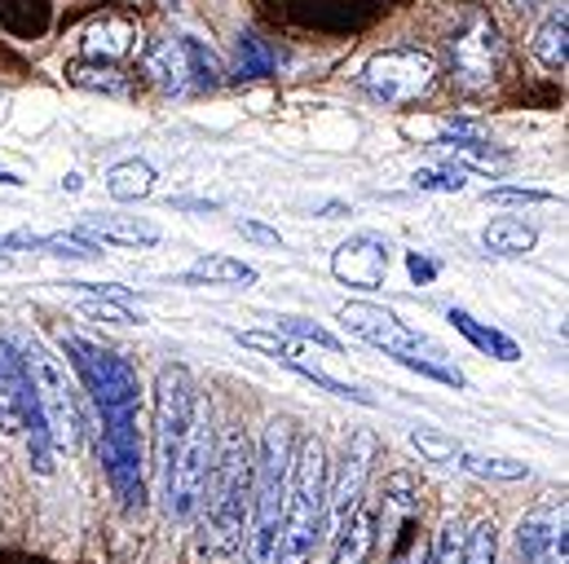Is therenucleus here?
Here are the masks:
<instances>
[{
  "label": "nucleus",
  "instance_id": "obj_30",
  "mask_svg": "<svg viewBox=\"0 0 569 564\" xmlns=\"http://www.w3.org/2000/svg\"><path fill=\"white\" fill-rule=\"evenodd\" d=\"M274 335H283V340H305V344H318V349H327V353H340L345 344L327 331V326H318V322H309V318H274Z\"/></svg>",
  "mask_w": 569,
  "mask_h": 564
},
{
  "label": "nucleus",
  "instance_id": "obj_27",
  "mask_svg": "<svg viewBox=\"0 0 569 564\" xmlns=\"http://www.w3.org/2000/svg\"><path fill=\"white\" fill-rule=\"evenodd\" d=\"M67 80L80 84V89L111 93V98H129V93H133V75H124V71L111 67V62H71V67H67Z\"/></svg>",
  "mask_w": 569,
  "mask_h": 564
},
{
  "label": "nucleus",
  "instance_id": "obj_23",
  "mask_svg": "<svg viewBox=\"0 0 569 564\" xmlns=\"http://www.w3.org/2000/svg\"><path fill=\"white\" fill-rule=\"evenodd\" d=\"M450 322H455V331H459L468 344H477L486 357H499V362H517V357H521V349H517V340H512V335H503V331H495V326L477 322L468 309H450Z\"/></svg>",
  "mask_w": 569,
  "mask_h": 564
},
{
  "label": "nucleus",
  "instance_id": "obj_38",
  "mask_svg": "<svg viewBox=\"0 0 569 564\" xmlns=\"http://www.w3.org/2000/svg\"><path fill=\"white\" fill-rule=\"evenodd\" d=\"M432 564H463V525L450 516L432 538Z\"/></svg>",
  "mask_w": 569,
  "mask_h": 564
},
{
  "label": "nucleus",
  "instance_id": "obj_4",
  "mask_svg": "<svg viewBox=\"0 0 569 564\" xmlns=\"http://www.w3.org/2000/svg\"><path fill=\"white\" fill-rule=\"evenodd\" d=\"M340 322H345L358 340H367V344L385 349L389 357H398L402 366L420 371V375L437 380V384L468 389L463 371H459V366H450V362H446V353H441L432 340H425L420 331H411L398 313H389V309H380V304H367V300H349V304H340Z\"/></svg>",
  "mask_w": 569,
  "mask_h": 564
},
{
  "label": "nucleus",
  "instance_id": "obj_5",
  "mask_svg": "<svg viewBox=\"0 0 569 564\" xmlns=\"http://www.w3.org/2000/svg\"><path fill=\"white\" fill-rule=\"evenodd\" d=\"M4 344L18 353V362L27 371V389H31V402L44 420L49 441H53V454L58 450L71 454L80 445V406H76V389L67 380V366L36 335H9Z\"/></svg>",
  "mask_w": 569,
  "mask_h": 564
},
{
  "label": "nucleus",
  "instance_id": "obj_46",
  "mask_svg": "<svg viewBox=\"0 0 569 564\" xmlns=\"http://www.w3.org/2000/svg\"><path fill=\"white\" fill-rule=\"evenodd\" d=\"M172 208H177V212H217L212 199H172Z\"/></svg>",
  "mask_w": 569,
  "mask_h": 564
},
{
  "label": "nucleus",
  "instance_id": "obj_45",
  "mask_svg": "<svg viewBox=\"0 0 569 564\" xmlns=\"http://www.w3.org/2000/svg\"><path fill=\"white\" fill-rule=\"evenodd\" d=\"M0 252H40V234H0Z\"/></svg>",
  "mask_w": 569,
  "mask_h": 564
},
{
  "label": "nucleus",
  "instance_id": "obj_29",
  "mask_svg": "<svg viewBox=\"0 0 569 564\" xmlns=\"http://www.w3.org/2000/svg\"><path fill=\"white\" fill-rule=\"evenodd\" d=\"M459 467L472 472V476H481V481H521V476L530 472L526 463H512V459H486V454H472V450L459 454Z\"/></svg>",
  "mask_w": 569,
  "mask_h": 564
},
{
  "label": "nucleus",
  "instance_id": "obj_10",
  "mask_svg": "<svg viewBox=\"0 0 569 564\" xmlns=\"http://www.w3.org/2000/svg\"><path fill=\"white\" fill-rule=\"evenodd\" d=\"M446 49H450V75L463 93H481V89L495 84L499 62H503V40H499V27L486 9L468 4L463 22L446 40Z\"/></svg>",
  "mask_w": 569,
  "mask_h": 564
},
{
  "label": "nucleus",
  "instance_id": "obj_19",
  "mask_svg": "<svg viewBox=\"0 0 569 564\" xmlns=\"http://www.w3.org/2000/svg\"><path fill=\"white\" fill-rule=\"evenodd\" d=\"M138 49V27L129 22V18H98L89 31H84V53H89V62H120V58H129Z\"/></svg>",
  "mask_w": 569,
  "mask_h": 564
},
{
  "label": "nucleus",
  "instance_id": "obj_11",
  "mask_svg": "<svg viewBox=\"0 0 569 564\" xmlns=\"http://www.w3.org/2000/svg\"><path fill=\"white\" fill-rule=\"evenodd\" d=\"M98 459L102 472L120 498L124 512L142 516L146 512V476H142V432L133 415H102V436H98Z\"/></svg>",
  "mask_w": 569,
  "mask_h": 564
},
{
  "label": "nucleus",
  "instance_id": "obj_13",
  "mask_svg": "<svg viewBox=\"0 0 569 564\" xmlns=\"http://www.w3.org/2000/svg\"><path fill=\"white\" fill-rule=\"evenodd\" d=\"M376 454H380V436L371 427H358L345 445V459H340V476L336 485H327V516H331V530L340 534L349 525V516L367 503V481H371V467H376Z\"/></svg>",
  "mask_w": 569,
  "mask_h": 564
},
{
  "label": "nucleus",
  "instance_id": "obj_43",
  "mask_svg": "<svg viewBox=\"0 0 569 564\" xmlns=\"http://www.w3.org/2000/svg\"><path fill=\"white\" fill-rule=\"evenodd\" d=\"M239 234L252 239V243H261V248H283V234L270 230V225H261V221H239Z\"/></svg>",
  "mask_w": 569,
  "mask_h": 564
},
{
  "label": "nucleus",
  "instance_id": "obj_18",
  "mask_svg": "<svg viewBox=\"0 0 569 564\" xmlns=\"http://www.w3.org/2000/svg\"><path fill=\"white\" fill-rule=\"evenodd\" d=\"M84 243H116V248H154L159 243V230L150 221H138V216H93L76 230Z\"/></svg>",
  "mask_w": 569,
  "mask_h": 564
},
{
  "label": "nucleus",
  "instance_id": "obj_44",
  "mask_svg": "<svg viewBox=\"0 0 569 564\" xmlns=\"http://www.w3.org/2000/svg\"><path fill=\"white\" fill-rule=\"evenodd\" d=\"M407 274H411V282L428 286V282L437 279V261H428V256H420V252H411V256H407Z\"/></svg>",
  "mask_w": 569,
  "mask_h": 564
},
{
  "label": "nucleus",
  "instance_id": "obj_47",
  "mask_svg": "<svg viewBox=\"0 0 569 564\" xmlns=\"http://www.w3.org/2000/svg\"><path fill=\"white\" fill-rule=\"evenodd\" d=\"M345 212H349L345 203H327V208H322V216H327V221H331V216H345Z\"/></svg>",
  "mask_w": 569,
  "mask_h": 564
},
{
  "label": "nucleus",
  "instance_id": "obj_25",
  "mask_svg": "<svg viewBox=\"0 0 569 564\" xmlns=\"http://www.w3.org/2000/svg\"><path fill=\"white\" fill-rule=\"evenodd\" d=\"M186 286H248V282H257V270L252 265H243V261H234V256H199L186 274H181Z\"/></svg>",
  "mask_w": 569,
  "mask_h": 564
},
{
  "label": "nucleus",
  "instance_id": "obj_32",
  "mask_svg": "<svg viewBox=\"0 0 569 564\" xmlns=\"http://www.w3.org/2000/svg\"><path fill=\"white\" fill-rule=\"evenodd\" d=\"M463 564H499V530H495V521H477L463 534Z\"/></svg>",
  "mask_w": 569,
  "mask_h": 564
},
{
  "label": "nucleus",
  "instance_id": "obj_9",
  "mask_svg": "<svg viewBox=\"0 0 569 564\" xmlns=\"http://www.w3.org/2000/svg\"><path fill=\"white\" fill-rule=\"evenodd\" d=\"M358 84H362V93H371L385 107H411V102H420V98L432 93V84H437V58L428 49H411V44L385 49V53H376L362 67Z\"/></svg>",
  "mask_w": 569,
  "mask_h": 564
},
{
  "label": "nucleus",
  "instance_id": "obj_26",
  "mask_svg": "<svg viewBox=\"0 0 569 564\" xmlns=\"http://www.w3.org/2000/svg\"><path fill=\"white\" fill-rule=\"evenodd\" d=\"M107 194L116 203H138V199H150L154 194V168L146 159H124L107 172Z\"/></svg>",
  "mask_w": 569,
  "mask_h": 564
},
{
  "label": "nucleus",
  "instance_id": "obj_40",
  "mask_svg": "<svg viewBox=\"0 0 569 564\" xmlns=\"http://www.w3.org/2000/svg\"><path fill=\"white\" fill-rule=\"evenodd\" d=\"M411 181H416V190H463V168H459V163H455V168H441V172L420 168Z\"/></svg>",
  "mask_w": 569,
  "mask_h": 564
},
{
  "label": "nucleus",
  "instance_id": "obj_2",
  "mask_svg": "<svg viewBox=\"0 0 569 564\" xmlns=\"http://www.w3.org/2000/svg\"><path fill=\"white\" fill-rule=\"evenodd\" d=\"M327 485H331V463L318 436L296 441L291 459V481H287L283 525H279V556L274 564H309L322 530H327Z\"/></svg>",
  "mask_w": 569,
  "mask_h": 564
},
{
  "label": "nucleus",
  "instance_id": "obj_35",
  "mask_svg": "<svg viewBox=\"0 0 569 564\" xmlns=\"http://www.w3.org/2000/svg\"><path fill=\"white\" fill-rule=\"evenodd\" d=\"M40 252H49L58 261H98L102 256V248L84 243L80 234H49V239H40Z\"/></svg>",
  "mask_w": 569,
  "mask_h": 564
},
{
  "label": "nucleus",
  "instance_id": "obj_1",
  "mask_svg": "<svg viewBox=\"0 0 569 564\" xmlns=\"http://www.w3.org/2000/svg\"><path fill=\"white\" fill-rule=\"evenodd\" d=\"M252 481H257V445L234 423L221 432L212 472L199 498V552L208 561H230L243 547V525L252 516Z\"/></svg>",
  "mask_w": 569,
  "mask_h": 564
},
{
  "label": "nucleus",
  "instance_id": "obj_15",
  "mask_svg": "<svg viewBox=\"0 0 569 564\" xmlns=\"http://www.w3.org/2000/svg\"><path fill=\"white\" fill-rule=\"evenodd\" d=\"M331 274L345 282V286H362V291L385 286L389 243L380 234H353V239H345L336 248V256H331Z\"/></svg>",
  "mask_w": 569,
  "mask_h": 564
},
{
  "label": "nucleus",
  "instance_id": "obj_28",
  "mask_svg": "<svg viewBox=\"0 0 569 564\" xmlns=\"http://www.w3.org/2000/svg\"><path fill=\"white\" fill-rule=\"evenodd\" d=\"M437 145H446L463 172L468 168H477V172H508L512 168V150H495L486 141H437Z\"/></svg>",
  "mask_w": 569,
  "mask_h": 564
},
{
  "label": "nucleus",
  "instance_id": "obj_31",
  "mask_svg": "<svg viewBox=\"0 0 569 564\" xmlns=\"http://www.w3.org/2000/svg\"><path fill=\"white\" fill-rule=\"evenodd\" d=\"M27 459H31V467H36L40 476H53V441H49V432H44V420H40L36 402H31V411H27Z\"/></svg>",
  "mask_w": 569,
  "mask_h": 564
},
{
  "label": "nucleus",
  "instance_id": "obj_37",
  "mask_svg": "<svg viewBox=\"0 0 569 564\" xmlns=\"http://www.w3.org/2000/svg\"><path fill=\"white\" fill-rule=\"evenodd\" d=\"M411 445L425 454L428 463H459V454H463V445H455V441H446L441 432H428V427L411 432Z\"/></svg>",
  "mask_w": 569,
  "mask_h": 564
},
{
  "label": "nucleus",
  "instance_id": "obj_16",
  "mask_svg": "<svg viewBox=\"0 0 569 564\" xmlns=\"http://www.w3.org/2000/svg\"><path fill=\"white\" fill-rule=\"evenodd\" d=\"M416 512H420L416 476H411V472H393V476L385 481V490H380V503H376V547H380V543L393 547V543L411 530Z\"/></svg>",
  "mask_w": 569,
  "mask_h": 564
},
{
  "label": "nucleus",
  "instance_id": "obj_48",
  "mask_svg": "<svg viewBox=\"0 0 569 564\" xmlns=\"http://www.w3.org/2000/svg\"><path fill=\"white\" fill-rule=\"evenodd\" d=\"M508 4H512V9H526V13H530V9H539V0H508Z\"/></svg>",
  "mask_w": 569,
  "mask_h": 564
},
{
  "label": "nucleus",
  "instance_id": "obj_41",
  "mask_svg": "<svg viewBox=\"0 0 569 564\" xmlns=\"http://www.w3.org/2000/svg\"><path fill=\"white\" fill-rule=\"evenodd\" d=\"M393 564H432V538H425L420 530H407V543L393 556Z\"/></svg>",
  "mask_w": 569,
  "mask_h": 564
},
{
  "label": "nucleus",
  "instance_id": "obj_33",
  "mask_svg": "<svg viewBox=\"0 0 569 564\" xmlns=\"http://www.w3.org/2000/svg\"><path fill=\"white\" fill-rule=\"evenodd\" d=\"M287 371L305 375L309 384H318V389H322V393H331V397H345V402H358V406H376V397H371V393H362V389H353V384H340V380H331V375H327V371H318V366L287 362Z\"/></svg>",
  "mask_w": 569,
  "mask_h": 564
},
{
  "label": "nucleus",
  "instance_id": "obj_21",
  "mask_svg": "<svg viewBox=\"0 0 569 564\" xmlns=\"http://www.w3.org/2000/svg\"><path fill=\"white\" fill-rule=\"evenodd\" d=\"M283 67V53L270 44V40H261V36H239V44H234V80L239 84H257V80H270L274 71Z\"/></svg>",
  "mask_w": 569,
  "mask_h": 564
},
{
  "label": "nucleus",
  "instance_id": "obj_7",
  "mask_svg": "<svg viewBox=\"0 0 569 564\" xmlns=\"http://www.w3.org/2000/svg\"><path fill=\"white\" fill-rule=\"evenodd\" d=\"M142 75L172 98L212 93L221 84V67H217L212 49L194 36H159L142 53Z\"/></svg>",
  "mask_w": 569,
  "mask_h": 564
},
{
  "label": "nucleus",
  "instance_id": "obj_3",
  "mask_svg": "<svg viewBox=\"0 0 569 564\" xmlns=\"http://www.w3.org/2000/svg\"><path fill=\"white\" fill-rule=\"evenodd\" d=\"M296 459V423L270 420L257 450V481H252V534L243 543L248 564H274L279 556V525H283L287 481Z\"/></svg>",
  "mask_w": 569,
  "mask_h": 564
},
{
  "label": "nucleus",
  "instance_id": "obj_14",
  "mask_svg": "<svg viewBox=\"0 0 569 564\" xmlns=\"http://www.w3.org/2000/svg\"><path fill=\"white\" fill-rule=\"evenodd\" d=\"M517 564H569V507L548 498L517 525Z\"/></svg>",
  "mask_w": 569,
  "mask_h": 564
},
{
  "label": "nucleus",
  "instance_id": "obj_22",
  "mask_svg": "<svg viewBox=\"0 0 569 564\" xmlns=\"http://www.w3.org/2000/svg\"><path fill=\"white\" fill-rule=\"evenodd\" d=\"M481 243H486V252H495V256H526V252H535L539 230L526 225L521 216H495V221L481 230Z\"/></svg>",
  "mask_w": 569,
  "mask_h": 564
},
{
  "label": "nucleus",
  "instance_id": "obj_20",
  "mask_svg": "<svg viewBox=\"0 0 569 564\" xmlns=\"http://www.w3.org/2000/svg\"><path fill=\"white\" fill-rule=\"evenodd\" d=\"M371 556H376V503L367 498V503L349 516V525L340 530L331 564H371Z\"/></svg>",
  "mask_w": 569,
  "mask_h": 564
},
{
  "label": "nucleus",
  "instance_id": "obj_24",
  "mask_svg": "<svg viewBox=\"0 0 569 564\" xmlns=\"http://www.w3.org/2000/svg\"><path fill=\"white\" fill-rule=\"evenodd\" d=\"M535 58L548 67V71H566L569 67V9L557 4L543 27L535 31Z\"/></svg>",
  "mask_w": 569,
  "mask_h": 564
},
{
  "label": "nucleus",
  "instance_id": "obj_8",
  "mask_svg": "<svg viewBox=\"0 0 569 564\" xmlns=\"http://www.w3.org/2000/svg\"><path fill=\"white\" fill-rule=\"evenodd\" d=\"M62 349L71 353V366L84 380V389H89V397L98 402L102 415H133L142 384H138V371L120 353L98 349V344H89L80 335H67Z\"/></svg>",
  "mask_w": 569,
  "mask_h": 564
},
{
  "label": "nucleus",
  "instance_id": "obj_6",
  "mask_svg": "<svg viewBox=\"0 0 569 564\" xmlns=\"http://www.w3.org/2000/svg\"><path fill=\"white\" fill-rule=\"evenodd\" d=\"M212 454H217V436H212V406L203 397H194V415L186 427V441L172 459V467L163 472V507L172 525H190L199 516V498L212 472Z\"/></svg>",
  "mask_w": 569,
  "mask_h": 564
},
{
  "label": "nucleus",
  "instance_id": "obj_36",
  "mask_svg": "<svg viewBox=\"0 0 569 564\" xmlns=\"http://www.w3.org/2000/svg\"><path fill=\"white\" fill-rule=\"evenodd\" d=\"M80 309L98 322H116V326H133V322H146L142 309H124V304H111V300H98L89 291H80Z\"/></svg>",
  "mask_w": 569,
  "mask_h": 564
},
{
  "label": "nucleus",
  "instance_id": "obj_12",
  "mask_svg": "<svg viewBox=\"0 0 569 564\" xmlns=\"http://www.w3.org/2000/svg\"><path fill=\"white\" fill-rule=\"evenodd\" d=\"M194 380L186 366H163L159 380H154V463H159V476L172 467L181 441H186V427L194 415Z\"/></svg>",
  "mask_w": 569,
  "mask_h": 564
},
{
  "label": "nucleus",
  "instance_id": "obj_34",
  "mask_svg": "<svg viewBox=\"0 0 569 564\" xmlns=\"http://www.w3.org/2000/svg\"><path fill=\"white\" fill-rule=\"evenodd\" d=\"M234 340L243 344V349H257V353H266V357H274V362H300V353H296V344L283 340V335H274V331H234Z\"/></svg>",
  "mask_w": 569,
  "mask_h": 564
},
{
  "label": "nucleus",
  "instance_id": "obj_39",
  "mask_svg": "<svg viewBox=\"0 0 569 564\" xmlns=\"http://www.w3.org/2000/svg\"><path fill=\"white\" fill-rule=\"evenodd\" d=\"M486 203H552V194L535 185H495L486 190Z\"/></svg>",
  "mask_w": 569,
  "mask_h": 564
},
{
  "label": "nucleus",
  "instance_id": "obj_42",
  "mask_svg": "<svg viewBox=\"0 0 569 564\" xmlns=\"http://www.w3.org/2000/svg\"><path fill=\"white\" fill-rule=\"evenodd\" d=\"M76 291H89V295H98V300H111V304L133 309V291L120 286V282H76Z\"/></svg>",
  "mask_w": 569,
  "mask_h": 564
},
{
  "label": "nucleus",
  "instance_id": "obj_17",
  "mask_svg": "<svg viewBox=\"0 0 569 564\" xmlns=\"http://www.w3.org/2000/svg\"><path fill=\"white\" fill-rule=\"evenodd\" d=\"M31 411V389H27V371L18 362V353L0 340V432H22Z\"/></svg>",
  "mask_w": 569,
  "mask_h": 564
},
{
  "label": "nucleus",
  "instance_id": "obj_49",
  "mask_svg": "<svg viewBox=\"0 0 569 564\" xmlns=\"http://www.w3.org/2000/svg\"><path fill=\"white\" fill-rule=\"evenodd\" d=\"M0 185H22V181H18L13 172H4V168H0Z\"/></svg>",
  "mask_w": 569,
  "mask_h": 564
}]
</instances>
